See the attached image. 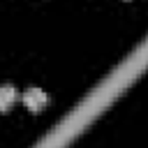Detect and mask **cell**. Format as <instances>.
<instances>
[{
	"mask_svg": "<svg viewBox=\"0 0 148 148\" xmlns=\"http://www.w3.org/2000/svg\"><path fill=\"white\" fill-rule=\"evenodd\" d=\"M23 104H25V109L28 111H32V113H39V111H44V106H46V102H49V97H46V92L42 90V88H28L25 92H23Z\"/></svg>",
	"mask_w": 148,
	"mask_h": 148,
	"instance_id": "6da1fadb",
	"label": "cell"
},
{
	"mask_svg": "<svg viewBox=\"0 0 148 148\" xmlns=\"http://www.w3.org/2000/svg\"><path fill=\"white\" fill-rule=\"evenodd\" d=\"M16 99H18V92L14 86H9V83L0 86V113H7L16 104Z\"/></svg>",
	"mask_w": 148,
	"mask_h": 148,
	"instance_id": "7a4b0ae2",
	"label": "cell"
}]
</instances>
